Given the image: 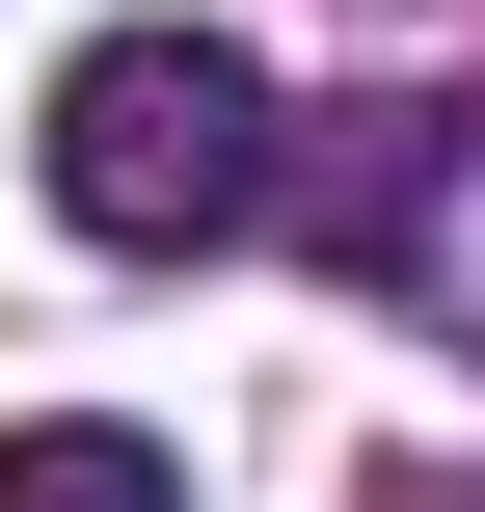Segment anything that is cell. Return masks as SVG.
<instances>
[{
	"mask_svg": "<svg viewBox=\"0 0 485 512\" xmlns=\"http://www.w3.org/2000/svg\"><path fill=\"white\" fill-rule=\"evenodd\" d=\"M27 162H54V216H81L108 270H189V243H270V216H297V108H270L243 27H81Z\"/></svg>",
	"mask_w": 485,
	"mask_h": 512,
	"instance_id": "1",
	"label": "cell"
},
{
	"mask_svg": "<svg viewBox=\"0 0 485 512\" xmlns=\"http://www.w3.org/2000/svg\"><path fill=\"white\" fill-rule=\"evenodd\" d=\"M0 512H189V459L135 405H54V432H0Z\"/></svg>",
	"mask_w": 485,
	"mask_h": 512,
	"instance_id": "2",
	"label": "cell"
},
{
	"mask_svg": "<svg viewBox=\"0 0 485 512\" xmlns=\"http://www.w3.org/2000/svg\"><path fill=\"white\" fill-rule=\"evenodd\" d=\"M378 512H485V486H459V459H432V486H378Z\"/></svg>",
	"mask_w": 485,
	"mask_h": 512,
	"instance_id": "3",
	"label": "cell"
}]
</instances>
